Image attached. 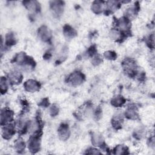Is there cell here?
I'll list each match as a JSON object with an SVG mask.
<instances>
[{
    "mask_svg": "<svg viewBox=\"0 0 155 155\" xmlns=\"http://www.w3.org/2000/svg\"><path fill=\"white\" fill-rule=\"evenodd\" d=\"M84 80V76L80 72H75L69 77V81L73 85L81 84Z\"/></svg>",
    "mask_w": 155,
    "mask_h": 155,
    "instance_id": "6da1fadb",
    "label": "cell"
},
{
    "mask_svg": "<svg viewBox=\"0 0 155 155\" xmlns=\"http://www.w3.org/2000/svg\"><path fill=\"white\" fill-rule=\"evenodd\" d=\"M39 84L38 82L30 79L26 82L24 84L25 89L27 91L30 92H35L36 91H38L39 89Z\"/></svg>",
    "mask_w": 155,
    "mask_h": 155,
    "instance_id": "7a4b0ae2",
    "label": "cell"
},
{
    "mask_svg": "<svg viewBox=\"0 0 155 155\" xmlns=\"http://www.w3.org/2000/svg\"><path fill=\"white\" fill-rule=\"evenodd\" d=\"M13 116L14 113L12 111L7 110H4V111H2L1 115V121L2 124L3 123L5 124L7 122L12 121L13 119Z\"/></svg>",
    "mask_w": 155,
    "mask_h": 155,
    "instance_id": "3957f363",
    "label": "cell"
},
{
    "mask_svg": "<svg viewBox=\"0 0 155 155\" xmlns=\"http://www.w3.org/2000/svg\"><path fill=\"white\" fill-rule=\"evenodd\" d=\"M59 136L63 140H66L70 136V130L69 127L66 125L61 126L59 129Z\"/></svg>",
    "mask_w": 155,
    "mask_h": 155,
    "instance_id": "277c9868",
    "label": "cell"
},
{
    "mask_svg": "<svg viewBox=\"0 0 155 155\" xmlns=\"http://www.w3.org/2000/svg\"><path fill=\"white\" fill-rule=\"evenodd\" d=\"M29 148L33 152H35L39 149V142L37 138H34L31 139L29 143Z\"/></svg>",
    "mask_w": 155,
    "mask_h": 155,
    "instance_id": "5b68a950",
    "label": "cell"
},
{
    "mask_svg": "<svg viewBox=\"0 0 155 155\" xmlns=\"http://www.w3.org/2000/svg\"><path fill=\"white\" fill-rule=\"evenodd\" d=\"M39 35L43 40L46 41L49 39L50 37V34L49 29L46 27H42L39 29Z\"/></svg>",
    "mask_w": 155,
    "mask_h": 155,
    "instance_id": "8992f818",
    "label": "cell"
},
{
    "mask_svg": "<svg viewBox=\"0 0 155 155\" xmlns=\"http://www.w3.org/2000/svg\"><path fill=\"white\" fill-rule=\"evenodd\" d=\"M14 133H15V131H14V127L12 125L7 126L4 127L3 131V135L4 138L9 139L12 136Z\"/></svg>",
    "mask_w": 155,
    "mask_h": 155,
    "instance_id": "52a82bcc",
    "label": "cell"
},
{
    "mask_svg": "<svg viewBox=\"0 0 155 155\" xmlns=\"http://www.w3.org/2000/svg\"><path fill=\"white\" fill-rule=\"evenodd\" d=\"M63 3L61 1H54L53 4H51V9H52L53 11L56 15H60L62 12H63Z\"/></svg>",
    "mask_w": 155,
    "mask_h": 155,
    "instance_id": "ba28073f",
    "label": "cell"
},
{
    "mask_svg": "<svg viewBox=\"0 0 155 155\" xmlns=\"http://www.w3.org/2000/svg\"><path fill=\"white\" fill-rule=\"evenodd\" d=\"M9 78L10 81L14 84H18L20 83V82L22 80V76L19 72L14 71L10 74Z\"/></svg>",
    "mask_w": 155,
    "mask_h": 155,
    "instance_id": "9c48e42d",
    "label": "cell"
},
{
    "mask_svg": "<svg viewBox=\"0 0 155 155\" xmlns=\"http://www.w3.org/2000/svg\"><path fill=\"white\" fill-rule=\"evenodd\" d=\"M26 7L30 10H34V11H37L39 9L38 3L36 1H25L24 2Z\"/></svg>",
    "mask_w": 155,
    "mask_h": 155,
    "instance_id": "30bf717a",
    "label": "cell"
},
{
    "mask_svg": "<svg viewBox=\"0 0 155 155\" xmlns=\"http://www.w3.org/2000/svg\"><path fill=\"white\" fill-rule=\"evenodd\" d=\"M103 9V4L101 1H95L91 6V9L96 14L101 12Z\"/></svg>",
    "mask_w": 155,
    "mask_h": 155,
    "instance_id": "8fae6325",
    "label": "cell"
},
{
    "mask_svg": "<svg viewBox=\"0 0 155 155\" xmlns=\"http://www.w3.org/2000/svg\"><path fill=\"white\" fill-rule=\"evenodd\" d=\"M64 35L68 38H73L76 35L75 30L69 26H66L64 29Z\"/></svg>",
    "mask_w": 155,
    "mask_h": 155,
    "instance_id": "7c38bea8",
    "label": "cell"
},
{
    "mask_svg": "<svg viewBox=\"0 0 155 155\" xmlns=\"http://www.w3.org/2000/svg\"><path fill=\"white\" fill-rule=\"evenodd\" d=\"M125 102V100L122 96H117L113 99L111 101V104L115 107H119L122 106Z\"/></svg>",
    "mask_w": 155,
    "mask_h": 155,
    "instance_id": "4fadbf2b",
    "label": "cell"
},
{
    "mask_svg": "<svg viewBox=\"0 0 155 155\" xmlns=\"http://www.w3.org/2000/svg\"><path fill=\"white\" fill-rule=\"evenodd\" d=\"M118 24L119 27L122 30H127L129 25V20L126 18H122L119 21Z\"/></svg>",
    "mask_w": 155,
    "mask_h": 155,
    "instance_id": "5bb4252c",
    "label": "cell"
},
{
    "mask_svg": "<svg viewBox=\"0 0 155 155\" xmlns=\"http://www.w3.org/2000/svg\"><path fill=\"white\" fill-rule=\"evenodd\" d=\"M92 142L95 146H100L102 144V138L101 135H98L97 134L94 135L92 137Z\"/></svg>",
    "mask_w": 155,
    "mask_h": 155,
    "instance_id": "9a60e30c",
    "label": "cell"
},
{
    "mask_svg": "<svg viewBox=\"0 0 155 155\" xmlns=\"http://www.w3.org/2000/svg\"><path fill=\"white\" fill-rule=\"evenodd\" d=\"M126 116L129 119H136L137 117V114L135 110L130 109L126 112Z\"/></svg>",
    "mask_w": 155,
    "mask_h": 155,
    "instance_id": "2e32d148",
    "label": "cell"
},
{
    "mask_svg": "<svg viewBox=\"0 0 155 155\" xmlns=\"http://www.w3.org/2000/svg\"><path fill=\"white\" fill-rule=\"evenodd\" d=\"M15 43L14 36L12 34H9L6 36V44L7 45H12Z\"/></svg>",
    "mask_w": 155,
    "mask_h": 155,
    "instance_id": "e0dca14e",
    "label": "cell"
},
{
    "mask_svg": "<svg viewBox=\"0 0 155 155\" xmlns=\"http://www.w3.org/2000/svg\"><path fill=\"white\" fill-rule=\"evenodd\" d=\"M16 149L19 151H23L25 149V143L22 141V140H19L15 145Z\"/></svg>",
    "mask_w": 155,
    "mask_h": 155,
    "instance_id": "ac0fdd59",
    "label": "cell"
},
{
    "mask_svg": "<svg viewBox=\"0 0 155 155\" xmlns=\"http://www.w3.org/2000/svg\"><path fill=\"white\" fill-rule=\"evenodd\" d=\"M104 56L106 58H107L109 59H115L116 58V54L115 52H113V51H107V52L105 53Z\"/></svg>",
    "mask_w": 155,
    "mask_h": 155,
    "instance_id": "d6986e66",
    "label": "cell"
},
{
    "mask_svg": "<svg viewBox=\"0 0 155 155\" xmlns=\"http://www.w3.org/2000/svg\"><path fill=\"white\" fill-rule=\"evenodd\" d=\"M7 84H6V79H4L3 77L1 79V90L2 92L6 91L7 90Z\"/></svg>",
    "mask_w": 155,
    "mask_h": 155,
    "instance_id": "ffe728a7",
    "label": "cell"
},
{
    "mask_svg": "<svg viewBox=\"0 0 155 155\" xmlns=\"http://www.w3.org/2000/svg\"><path fill=\"white\" fill-rule=\"evenodd\" d=\"M111 37L115 39H117L120 37V33L118 32V30H113L110 34Z\"/></svg>",
    "mask_w": 155,
    "mask_h": 155,
    "instance_id": "44dd1931",
    "label": "cell"
},
{
    "mask_svg": "<svg viewBox=\"0 0 155 155\" xmlns=\"http://www.w3.org/2000/svg\"><path fill=\"white\" fill-rule=\"evenodd\" d=\"M50 111H51V115H52L53 116H55V115L58 114V108L56 106H53L52 107H51V109H50Z\"/></svg>",
    "mask_w": 155,
    "mask_h": 155,
    "instance_id": "7402d4cb",
    "label": "cell"
},
{
    "mask_svg": "<svg viewBox=\"0 0 155 155\" xmlns=\"http://www.w3.org/2000/svg\"><path fill=\"white\" fill-rule=\"evenodd\" d=\"M100 62H101V61H100V59H99V57H98V56H96L95 58H94V63H100Z\"/></svg>",
    "mask_w": 155,
    "mask_h": 155,
    "instance_id": "603a6c76",
    "label": "cell"
}]
</instances>
